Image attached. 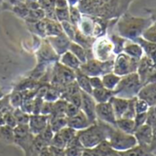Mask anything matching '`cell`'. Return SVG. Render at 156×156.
<instances>
[{"label": "cell", "instance_id": "1", "mask_svg": "<svg viewBox=\"0 0 156 156\" xmlns=\"http://www.w3.org/2000/svg\"><path fill=\"white\" fill-rule=\"evenodd\" d=\"M112 127L114 126L104 123L102 121L98 123L97 121L85 129L78 130L77 137L85 149H91L100 143L102 140H108Z\"/></svg>", "mask_w": 156, "mask_h": 156}, {"label": "cell", "instance_id": "2", "mask_svg": "<svg viewBox=\"0 0 156 156\" xmlns=\"http://www.w3.org/2000/svg\"><path fill=\"white\" fill-rule=\"evenodd\" d=\"M142 85L140 83L139 74L137 73H131L127 75L121 76L118 86L115 87V96H119L123 98H132L138 94Z\"/></svg>", "mask_w": 156, "mask_h": 156}, {"label": "cell", "instance_id": "3", "mask_svg": "<svg viewBox=\"0 0 156 156\" xmlns=\"http://www.w3.org/2000/svg\"><path fill=\"white\" fill-rule=\"evenodd\" d=\"M108 140L112 149L118 151H123L138 145L137 140L133 134H128L114 128H112L109 132Z\"/></svg>", "mask_w": 156, "mask_h": 156}, {"label": "cell", "instance_id": "4", "mask_svg": "<svg viewBox=\"0 0 156 156\" xmlns=\"http://www.w3.org/2000/svg\"><path fill=\"white\" fill-rule=\"evenodd\" d=\"M139 62V59L130 57L128 54H119L114 62V73L119 76H124L131 73H136Z\"/></svg>", "mask_w": 156, "mask_h": 156}, {"label": "cell", "instance_id": "5", "mask_svg": "<svg viewBox=\"0 0 156 156\" xmlns=\"http://www.w3.org/2000/svg\"><path fill=\"white\" fill-rule=\"evenodd\" d=\"M75 79V73L73 70L62 65V64H57L55 74L52 78V83L54 86L62 87V86H67L68 84L73 82Z\"/></svg>", "mask_w": 156, "mask_h": 156}, {"label": "cell", "instance_id": "6", "mask_svg": "<svg viewBox=\"0 0 156 156\" xmlns=\"http://www.w3.org/2000/svg\"><path fill=\"white\" fill-rule=\"evenodd\" d=\"M96 115H97V119L116 127L117 119L115 117L113 108L109 101L104 103H97Z\"/></svg>", "mask_w": 156, "mask_h": 156}, {"label": "cell", "instance_id": "7", "mask_svg": "<svg viewBox=\"0 0 156 156\" xmlns=\"http://www.w3.org/2000/svg\"><path fill=\"white\" fill-rule=\"evenodd\" d=\"M81 107L80 109L86 114V116L87 117V119H89V121L94 124L97 122V115H96V106H97V102L95 101V99L93 98L92 95L87 94L84 91L81 90Z\"/></svg>", "mask_w": 156, "mask_h": 156}, {"label": "cell", "instance_id": "8", "mask_svg": "<svg viewBox=\"0 0 156 156\" xmlns=\"http://www.w3.org/2000/svg\"><path fill=\"white\" fill-rule=\"evenodd\" d=\"M139 99L143 100L150 108L156 105V82H150L141 87L137 94Z\"/></svg>", "mask_w": 156, "mask_h": 156}, {"label": "cell", "instance_id": "9", "mask_svg": "<svg viewBox=\"0 0 156 156\" xmlns=\"http://www.w3.org/2000/svg\"><path fill=\"white\" fill-rule=\"evenodd\" d=\"M49 119L50 116H45L41 114L30 115L28 123L30 133L34 136L41 134L49 125Z\"/></svg>", "mask_w": 156, "mask_h": 156}, {"label": "cell", "instance_id": "10", "mask_svg": "<svg viewBox=\"0 0 156 156\" xmlns=\"http://www.w3.org/2000/svg\"><path fill=\"white\" fill-rule=\"evenodd\" d=\"M133 135L135 136L139 145L144 147H150V144L152 140V129L150 125L145 123L140 127L137 128Z\"/></svg>", "mask_w": 156, "mask_h": 156}, {"label": "cell", "instance_id": "11", "mask_svg": "<svg viewBox=\"0 0 156 156\" xmlns=\"http://www.w3.org/2000/svg\"><path fill=\"white\" fill-rule=\"evenodd\" d=\"M92 123L89 121L86 114L80 109L75 116L67 118V126L74 129L75 130H82L88 128Z\"/></svg>", "mask_w": 156, "mask_h": 156}, {"label": "cell", "instance_id": "12", "mask_svg": "<svg viewBox=\"0 0 156 156\" xmlns=\"http://www.w3.org/2000/svg\"><path fill=\"white\" fill-rule=\"evenodd\" d=\"M129 99L128 98H119V97H112L109 100L113 110H114V114L117 119H121L124 115V113L126 112L128 106H129Z\"/></svg>", "mask_w": 156, "mask_h": 156}, {"label": "cell", "instance_id": "13", "mask_svg": "<svg viewBox=\"0 0 156 156\" xmlns=\"http://www.w3.org/2000/svg\"><path fill=\"white\" fill-rule=\"evenodd\" d=\"M115 96L114 90H109L105 87L95 88L92 91V97L97 103H104L108 102L112 97Z\"/></svg>", "mask_w": 156, "mask_h": 156}, {"label": "cell", "instance_id": "14", "mask_svg": "<svg viewBox=\"0 0 156 156\" xmlns=\"http://www.w3.org/2000/svg\"><path fill=\"white\" fill-rule=\"evenodd\" d=\"M75 79H76V83L78 85V87H80V89L87 94L92 95V91L93 88L90 85L89 82V77L87 75H86L85 73H83L79 69L75 70Z\"/></svg>", "mask_w": 156, "mask_h": 156}, {"label": "cell", "instance_id": "15", "mask_svg": "<svg viewBox=\"0 0 156 156\" xmlns=\"http://www.w3.org/2000/svg\"><path fill=\"white\" fill-rule=\"evenodd\" d=\"M61 62L62 65H64L72 70L79 69L82 64L81 62L78 60L76 58V56H74V54H73L71 51H65L64 53H62Z\"/></svg>", "mask_w": 156, "mask_h": 156}, {"label": "cell", "instance_id": "16", "mask_svg": "<svg viewBox=\"0 0 156 156\" xmlns=\"http://www.w3.org/2000/svg\"><path fill=\"white\" fill-rule=\"evenodd\" d=\"M88 150L92 153L93 156H108V154L113 149L110 146L109 141L108 140H104L100 143L96 145L95 147H93L91 149H88Z\"/></svg>", "mask_w": 156, "mask_h": 156}, {"label": "cell", "instance_id": "17", "mask_svg": "<svg viewBox=\"0 0 156 156\" xmlns=\"http://www.w3.org/2000/svg\"><path fill=\"white\" fill-rule=\"evenodd\" d=\"M116 128L125 133L133 134L135 131V123L134 119L121 118L116 120Z\"/></svg>", "mask_w": 156, "mask_h": 156}, {"label": "cell", "instance_id": "18", "mask_svg": "<svg viewBox=\"0 0 156 156\" xmlns=\"http://www.w3.org/2000/svg\"><path fill=\"white\" fill-rule=\"evenodd\" d=\"M121 156H151L150 153L149 147H144L141 145H136L129 150L119 151Z\"/></svg>", "mask_w": 156, "mask_h": 156}, {"label": "cell", "instance_id": "19", "mask_svg": "<svg viewBox=\"0 0 156 156\" xmlns=\"http://www.w3.org/2000/svg\"><path fill=\"white\" fill-rule=\"evenodd\" d=\"M49 125L54 133L58 132L67 126V118L65 116H50Z\"/></svg>", "mask_w": 156, "mask_h": 156}, {"label": "cell", "instance_id": "20", "mask_svg": "<svg viewBox=\"0 0 156 156\" xmlns=\"http://www.w3.org/2000/svg\"><path fill=\"white\" fill-rule=\"evenodd\" d=\"M121 76H119L115 73H106L102 77V83L103 87L105 88H108L109 90H114L115 87L118 86Z\"/></svg>", "mask_w": 156, "mask_h": 156}, {"label": "cell", "instance_id": "21", "mask_svg": "<svg viewBox=\"0 0 156 156\" xmlns=\"http://www.w3.org/2000/svg\"><path fill=\"white\" fill-rule=\"evenodd\" d=\"M67 103L68 102L62 98L57 99L56 101H54L52 103V112H51V116H65Z\"/></svg>", "mask_w": 156, "mask_h": 156}, {"label": "cell", "instance_id": "22", "mask_svg": "<svg viewBox=\"0 0 156 156\" xmlns=\"http://www.w3.org/2000/svg\"><path fill=\"white\" fill-rule=\"evenodd\" d=\"M124 51L126 52V54H128L130 57L136 58V59H141L143 56V50L141 48V46L138 45V44H129L124 48Z\"/></svg>", "mask_w": 156, "mask_h": 156}, {"label": "cell", "instance_id": "23", "mask_svg": "<svg viewBox=\"0 0 156 156\" xmlns=\"http://www.w3.org/2000/svg\"><path fill=\"white\" fill-rule=\"evenodd\" d=\"M0 139L8 143H13L14 142L13 128L7 126L5 124L0 126Z\"/></svg>", "mask_w": 156, "mask_h": 156}, {"label": "cell", "instance_id": "24", "mask_svg": "<svg viewBox=\"0 0 156 156\" xmlns=\"http://www.w3.org/2000/svg\"><path fill=\"white\" fill-rule=\"evenodd\" d=\"M70 50L74 56L81 62V63H85L87 62V53L85 51V49L77 43H71L70 45Z\"/></svg>", "mask_w": 156, "mask_h": 156}, {"label": "cell", "instance_id": "25", "mask_svg": "<svg viewBox=\"0 0 156 156\" xmlns=\"http://www.w3.org/2000/svg\"><path fill=\"white\" fill-rule=\"evenodd\" d=\"M53 39H54V46H55V48L56 47L60 48L59 51H58V52L60 54H62V52L64 53L65 51H67L66 50L68 48L69 43H68V40L66 39L65 36L60 34V35H58L57 38H53Z\"/></svg>", "mask_w": 156, "mask_h": 156}, {"label": "cell", "instance_id": "26", "mask_svg": "<svg viewBox=\"0 0 156 156\" xmlns=\"http://www.w3.org/2000/svg\"><path fill=\"white\" fill-rule=\"evenodd\" d=\"M13 114L16 118L17 123L18 124H28L30 120V114L24 112L20 108H14L13 109Z\"/></svg>", "mask_w": 156, "mask_h": 156}, {"label": "cell", "instance_id": "27", "mask_svg": "<svg viewBox=\"0 0 156 156\" xmlns=\"http://www.w3.org/2000/svg\"><path fill=\"white\" fill-rule=\"evenodd\" d=\"M10 106L14 108H19L21 107L22 101H23V96L19 91H14L10 97L9 98Z\"/></svg>", "mask_w": 156, "mask_h": 156}, {"label": "cell", "instance_id": "28", "mask_svg": "<svg viewBox=\"0 0 156 156\" xmlns=\"http://www.w3.org/2000/svg\"><path fill=\"white\" fill-rule=\"evenodd\" d=\"M58 132H60V134L62 136V138L64 139L66 143H68L71 140H73L77 135V130H75L74 129H73V128H71L69 126H66V127L62 128Z\"/></svg>", "mask_w": 156, "mask_h": 156}, {"label": "cell", "instance_id": "29", "mask_svg": "<svg viewBox=\"0 0 156 156\" xmlns=\"http://www.w3.org/2000/svg\"><path fill=\"white\" fill-rule=\"evenodd\" d=\"M45 33L49 35H60L62 34V29L61 26L56 24L55 22L49 21L45 23Z\"/></svg>", "mask_w": 156, "mask_h": 156}, {"label": "cell", "instance_id": "30", "mask_svg": "<svg viewBox=\"0 0 156 156\" xmlns=\"http://www.w3.org/2000/svg\"><path fill=\"white\" fill-rule=\"evenodd\" d=\"M50 145H52V146H55L58 148H62V149H65L67 143L64 140V139L62 138V136L60 134V132H55L51 140Z\"/></svg>", "mask_w": 156, "mask_h": 156}, {"label": "cell", "instance_id": "31", "mask_svg": "<svg viewBox=\"0 0 156 156\" xmlns=\"http://www.w3.org/2000/svg\"><path fill=\"white\" fill-rule=\"evenodd\" d=\"M84 150L85 149L83 147L67 146L64 149V151H65V156H81Z\"/></svg>", "mask_w": 156, "mask_h": 156}, {"label": "cell", "instance_id": "32", "mask_svg": "<svg viewBox=\"0 0 156 156\" xmlns=\"http://www.w3.org/2000/svg\"><path fill=\"white\" fill-rule=\"evenodd\" d=\"M3 119H4V124L7 125V126H9L11 128H15L18 123H17V120H16V118L13 114V111H10V112H7L3 115Z\"/></svg>", "mask_w": 156, "mask_h": 156}, {"label": "cell", "instance_id": "33", "mask_svg": "<svg viewBox=\"0 0 156 156\" xmlns=\"http://www.w3.org/2000/svg\"><path fill=\"white\" fill-rule=\"evenodd\" d=\"M150 107L148 106V104L146 102H144L141 99H139L138 98L135 100V111L136 114H140V113H145L149 110Z\"/></svg>", "mask_w": 156, "mask_h": 156}, {"label": "cell", "instance_id": "34", "mask_svg": "<svg viewBox=\"0 0 156 156\" xmlns=\"http://www.w3.org/2000/svg\"><path fill=\"white\" fill-rule=\"evenodd\" d=\"M39 135H40V137H41L48 145H50L51 140V139H52V137H53V135H54V132H53L52 129H51L50 125H48V126L46 127V129H45L41 134H39Z\"/></svg>", "mask_w": 156, "mask_h": 156}, {"label": "cell", "instance_id": "35", "mask_svg": "<svg viewBox=\"0 0 156 156\" xmlns=\"http://www.w3.org/2000/svg\"><path fill=\"white\" fill-rule=\"evenodd\" d=\"M55 16L60 21H67L69 20V11L68 9H55Z\"/></svg>", "mask_w": 156, "mask_h": 156}, {"label": "cell", "instance_id": "36", "mask_svg": "<svg viewBox=\"0 0 156 156\" xmlns=\"http://www.w3.org/2000/svg\"><path fill=\"white\" fill-rule=\"evenodd\" d=\"M80 111V108L74 106L73 104L72 103H67V106H66V110H65V116L67 118H71V117H73L75 116L78 112Z\"/></svg>", "mask_w": 156, "mask_h": 156}, {"label": "cell", "instance_id": "37", "mask_svg": "<svg viewBox=\"0 0 156 156\" xmlns=\"http://www.w3.org/2000/svg\"><path fill=\"white\" fill-rule=\"evenodd\" d=\"M52 103L53 102H49V101L43 100L40 114L45 115V116H51V114L52 112Z\"/></svg>", "mask_w": 156, "mask_h": 156}, {"label": "cell", "instance_id": "38", "mask_svg": "<svg viewBox=\"0 0 156 156\" xmlns=\"http://www.w3.org/2000/svg\"><path fill=\"white\" fill-rule=\"evenodd\" d=\"M147 120V112L145 113H140V114H136L135 118H134V123H135V129L139 127H140L141 125L145 124Z\"/></svg>", "mask_w": 156, "mask_h": 156}, {"label": "cell", "instance_id": "39", "mask_svg": "<svg viewBox=\"0 0 156 156\" xmlns=\"http://www.w3.org/2000/svg\"><path fill=\"white\" fill-rule=\"evenodd\" d=\"M29 16L31 17L32 19L36 20H42V19L44 18L45 12H44L42 9H36L30 10V13H29Z\"/></svg>", "mask_w": 156, "mask_h": 156}, {"label": "cell", "instance_id": "40", "mask_svg": "<svg viewBox=\"0 0 156 156\" xmlns=\"http://www.w3.org/2000/svg\"><path fill=\"white\" fill-rule=\"evenodd\" d=\"M89 82H90V85H91L93 89L104 87L103 83H102V79H100L98 76H90L89 77Z\"/></svg>", "mask_w": 156, "mask_h": 156}, {"label": "cell", "instance_id": "41", "mask_svg": "<svg viewBox=\"0 0 156 156\" xmlns=\"http://www.w3.org/2000/svg\"><path fill=\"white\" fill-rule=\"evenodd\" d=\"M48 149H49L51 156H65L64 149L58 148V147H55V146H52V145H49Z\"/></svg>", "mask_w": 156, "mask_h": 156}, {"label": "cell", "instance_id": "42", "mask_svg": "<svg viewBox=\"0 0 156 156\" xmlns=\"http://www.w3.org/2000/svg\"><path fill=\"white\" fill-rule=\"evenodd\" d=\"M62 26H63V29L66 30V33H67L68 37H69L71 40L74 39V30H73V26H72L70 23H68L67 21H62Z\"/></svg>", "mask_w": 156, "mask_h": 156}, {"label": "cell", "instance_id": "43", "mask_svg": "<svg viewBox=\"0 0 156 156\" xmlns=\"http://www.w3.org/2000/svg\"><path fill=\"white\" fill-rule=\"evenodd\" d=\"M69 16H70V19H71L73 23H77L80 20V14H79V12L77 11V9H74V8H71Z\"/></svg>", "mask_w": 156, "mask_h": 156}, {"label": "cell", "instance_id": "44", "mask_svg": "<svg viewBox=\"0 0 156 156\" xmlns=\"http://www.w3.org/2000/svg\"><path fill=\"white\" fill-rule=\"evenodd\" d=\"M55 5H56V9H65V8H67L66 0H56Z\"/></svg>", "mask_w": 156, "mask_h": 156}, {"label": "cell", "instance_id": "45", "mask_svg": "<svg viewBox=\"0 0 156 156\" xmlns=\"http://www.w3.org/2000/svg\"><path fill=\"white\" fill-rule=\"evenodd\" d=\"M38 156H51V152H50L48 147H45L38 153Z\"/></svg>", "mask_w": 156, "mask_h": 156}, {"label": "cell", "instance_id": "46", "mask_svg": "<svg viewBox=\"0 0 156 156\" xmlns=\"http://www.w3.org/2000/svg\"><path fill=\"white\" fill-rule=\"evenodd\" d=\"M108 156H121V155H120V152H119V151H116V150H112V151L108 154Z\"/></svg>", "mask_w": 156, "mask_h": 156}, {"label": "cell", "instance_id": "47", "mask_svg": "<svg viewBox=\"0 0 156 156\" xmlns=\"http://www.w3.org/2000/svg\"><path fill=\"white\" fill-rule=\"evenodd\" d=\"M81 156H93V155H92V153L89 151L88 149H85V150L83 151V153H82Z\"/></svg>", "mask_w": 156, "mask_h": 156}, {"label": "cell", "instance_id": "48", "mask_svg": "<svg viewBox=\"0 0 156 156\" xmlns=\"http://www.w3.org/2000/svg\"><path fill=\"white\" fill-rule=\"evenodd\" d=\"M153 111H154V114H155V116H156V105L153 107Z\"/></svg>", "mask_w": 156, "mask_h": 156}]
</instances>
